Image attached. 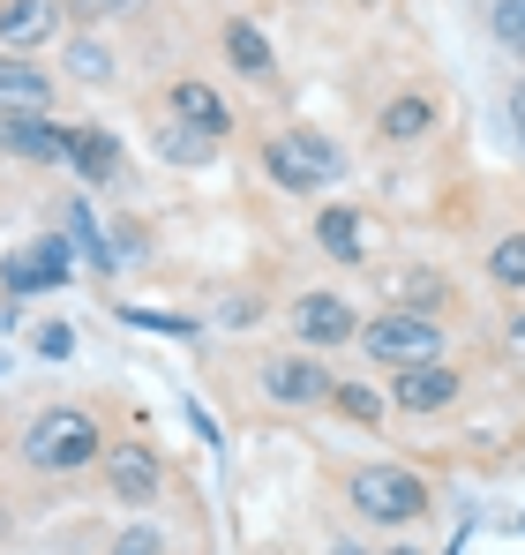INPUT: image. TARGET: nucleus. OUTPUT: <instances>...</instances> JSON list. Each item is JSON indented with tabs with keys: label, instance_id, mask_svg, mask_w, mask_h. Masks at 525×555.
<instances>
[{
	"label": "nucleus",
	"instance_id": "1",
	"mask_svg": "<svg viewBox=\"0 0 525 555\" xmlns=\"http://www.w3.org/2000/svg\"><path fill=\"white\" fill-rule=\"evenodd\" d=\"M23 465L30 473H84L90 459H105V428L90 405H46L30 428H23Z\"/></svg>",
	"mask_w": 525,
	"mask_h": 555
},
{
	"label": "nucleus",
	"instance_id": "2",
	"mask_svg": "<svg viewBox=\"0 0 525 555\" xmlns=\"http://www.w3.org/2000/svg\"><path fill=\"white\" fill-rule=\"evenodd\" d=\"M346 495L368 526H413L436 511V495L413 465H360V473H346Z\"/></svg>",
	"mask_w": 525,
	"mask_h": 555
},
{
	"label": "nucleus",
	"instance_id": "3",
	"mask_svg": "<svg viewBox=\"0 0 525 555\" xmlns=\"http://www.w3.org/2000/svg\"><path fill=\"white\" fill-rule=\"evenodd\" d=\"M353 346H360L375 369H421V361H443V323L421 315V308H383V315L360 323Z\"/></svg>",
	"mask_w": 525,
	"mask_h": 555
},
{
	"label": "nucleus",
	"instance_id": "4",
	"mask_svg": "<svg viewBox=\"0 0 525 555\" xmlns=\"http://www.w3.org/2000/svg\"><path fill=\"white\" fill-rule=\"evenodd\" d=\"M338 143L331 135H316V128H285V135H270L262 143V173L285 188V195H316L323 181H338Z\"/></svg>",
	"mask_w": 525,
	"mask_h": 555
},
{
	"label": "nucleus",
	"instance_id": "5",
	"mask_svg": "<svg viewBox=\"0 0 525 555\" xmlns=\"http://www.w3.org/2000/svg\"><path fill=\"white\" fill-rule=\"evenodd\" d=\"M256 390L270 398V405H331L338 375L323 369V353H262Z\"/></svg>",
	"mask_w": 525,
	"mask_h": 555
},
{
	"label": "nucleus",
	"instance_id": "6",
	"mask_svg": "<svg viewBox=\"0 0 525 555\" xmlns=\"http://www.w3.org/2000/svg\"><path fill=\"white\" fill-rule=\"evenodd\" d=\"M68 278H76V241H68V233H46V241H30V248L0 256V285H8V293H53V285H68Z\"/></svg>",
	"mask_w": 525,
	"mask_h": 555
},
{
	"label": "nucleus",
	"instance_id": "7",
	"mask_svg": "<svg viewBox=\"0 0 525 555\" xmlns=\"http://www.w3.org/2000/svg\"><path fill=\"white\" fill-rule=\"evenodd\" d=\"M285 323H293L300 353H331V346H353L360 338V315H353V300H338V293H300L285 308Z\"/></svg>",
	"mask_w": 525,
	"mask_h": 555
},
{
	"label": "nucleus",
	"instance_id": "8",
	"mask_svg": "<svg viewBox=\"0 0 525 555\" xmlns=\"http://www.w3.org/2000/svg\"><path fill=\"white\" fill-rule=\"evenodd\" d=\"M158 488H166V465H158V451H151L143 436H128V443H113V451H105V495H113V503L151 511V503H158Z\"/></svg>",
	"mask_w": 525,
	"mask_h": 555
},
{
	"label": "nucleus",
	"instance_id": "9",
	"mask_svg": "<svg viewBox=\"0 0 525 555\" xmlns=\"http://www.w3.org/2000/svg\"><path fill=\"white\" fill-rule=\"evenodd\" d=\"M316 248L338 256V263H375L383 256V225L368 210H353V203H323L316 210Z\"/></svg>",
	"mask_w": 525,
	"mask_h": 555
},
{
	"label": "nucleus",
	"instance_id": "10",
	"mask_svg": "<svg viewBox=\"0 0 525 555\" xmlns=\"http://www.w3.org/2000/svg\"><path fill=\"white\" fill-rule=\"evenodd\" d=\"M458 390H465V375L450 369V361H421V369H398L390 405L413 413V421H428V413H450V405H458Z\"/></svg>",
	"mask_w": 525,
	"mask_h": 555
},
{
	"label": "nucleus",
	"instance_id": "11",
	"mask_svg": "<svg viewBox=\"0 0 525 555\" xmlns=\"http://www.w3.org/2000/svg\"><path fill=\"white\" fill-rule=\"evenodd\" d=\"M61 166H76V173H84V188L120 181V135H113V128H98V120L61 128Z\"/></svg>",
	"mask_w": 525,
	"mask_h": 555
},
{
	"label": "nucleus",
	"instance_id": "12",
	"mask_svg": "<svg viewBox=\"0 0 525 555\" xmlns=\"http://www.w3.org/2000/svg\"><path fill=\"white\" fill-rule=\"evenodd\" d=\"M61 30V0H0V53H38Z\"/></svg>",
	"mask_w": 525,
	"mask_h": 555
},
{
	"label": "nucleus",
	"instance_id": "13",
	"mask_svg": "<svg viewBox=\"0 0 525 555\" xmlns=\"http://www.w3.org/2000/svg\"><path fill=\"white\" fill-rule=\"evenodd\" d=\"M0 158L23 166H61V128L46 113H0Z\"/></svg>",
	"mask_w": 525,
	"mask_h": 555
},
{
	"label": "nucleus",
	"instance_id": "14",
	"mask_svg": "<svg viewBox=\"0 0 525 555\" xmlns=\"http://www.w3.org/2000/svg\"><path fill=\"white\" fill-rule=\"evenodd\" d=\"M166 105H174V120L180 128H195V135H233V113H226V98L210 91V83H195V76H180L174 91H166Z\"/></svg>",
	"mask_w": 525,
	"mask_h": 555
},
{
	"label": "nucleus",
	"instance_id": "15",
	"mask_svg": "<svg viewBox=\"0 0 525 555\" xmlns=\"http://www.w3.org/2000/svg\"><path fill=\"white\" fill-rule=\"evenodd\" d=\"M53 105V76L30 53H0V113H46Z\"/></svg>",
	"mask_w": 525,
	"mask_h": 555
},
{
	"label": "nucleus",
	"instance_id": "16",
	"mask_svg": "<svg viewBox=\"0 0 525 555\" xmlns=\"http://www.w3.org/2000/svg\"><path fill=\"white\" fill-rule=\"evenodd\" d=\"M218 46H226V61H233L248 83H270V76H278V53H270V38H262L248 15H233V23L218 30Z\"/></svg>",
	"mask_w": 525,
	"mask_h": 555
},
{
	"label": "nucleus",
	"instance_id": "17",
	"mask_svg": "<svg viewBox=\"0 0 525 555\" xmlns=\"http://www.w3.org/2000/svg\"><path fill=\"white\" fill-rule=\"evenodd\" d=\"M375 128H383V143H421V135L436 128V98H413V91H406V98H390Z\"/></svg>",
	"mask_w": 525,
	"mask_h": 555
},
{
	"label": "nucleus",
	"instance_id": "18",
	"mask_svg": "<svg viewBox=\"0 0 525 555\" xmlns=\"http://www.w3.org/2000/svg\"><path fill=\"white\" fill-rule=\"evenodd\" d=\"M68 241L90 256V271H120V256H113V241L98 233V218H90V203L84 195H68Z\"/></svg>",
	"mask_w": 525,
	"mask_h": 555
},
{
	"label": "nucleus",
	"instance_id": "19",
	"mask_svg": "<svg viewBox=\"0 0 525 555\" xmlns=\"http://www.w3.org/2000/svg\"><path fill=\"white\" fill-rule=\"evenodd\" d=\"M488 278H496L503 293H518V285H525V233H503V241L488 248Z\"/></svg>",
	"mask_w": 525,
	"mask_h": 555
},
{
	"label": "nucleus",
	"instance_id": "20",
	"mask_svg": "<svg viewBox=\"0 0 525 555\" xmlns=\"http://www.w3.org/2000/svg\"><path fill=\"white\" fill-rule=\"evenodd\" d=\"M68 76H76V83H113V53H105L98 38H76V46H68Z\"/></svg>",
	"mask_w": 525,
	"mask_h": 555
},
{
	"label": "nucleus",
	"instance_id": "21",
	"mask_svg": "<svg viewBox=\"0 0 525 555\" xmlns=\"http://www.w3.org/2000/svg\"><path fill=\"white\" fill-rule=\"evenodd\" d=\"M120 323L158 331V338H195V331H203V323H188V315H166V308H120Z\"/></svg>",
	"mask_w": 525,
	"mask_h": 555
},
{
	"label": "nucleus",
	"instance_id": "22",
	"mask_svg": "<svg viewBox=\"0 0 525 555\" xmlns=\"http://www.w3.org/2000/svg\"><path fill=\"white\" fill-rule=\"evenodd\" d=\"M331 405H338L346 421H360V428H368V421H383V398H375V390H360V383H338V390H331Z\"/></svg>",
	"mask_w": 525,
	"mask_h": 555
},
{
	"label": "nucleus",
	"instance_id": "23",
	"mask_svg": "<svg viewBox=\"0 0 525 555\" xmlns=\"http://www.w3.org/2000/svg\"><path fill=\"white\" fill-rule=\"evenodd\" d=\"M174 166H203L210 158V135H195V128H166V143H158Z\"/></svg>",
	"mask_w": 525,
	"mask_h": 555
},
{
	"label": "nucleus",
	"instance_id": "24",
	"mask_svg": "<svg viewBox=\"0 0 525 555\" xmlns=\"http://www.w3.org/2000/svg\"><path fill=\"white\" fill-rule=\"evenodd\" d=\"M30 346H38L46 361H68V353H76V331H68V323H38V338H30Z\"/></svg>",
	"mask_w": 525,
	"mask_h": 555
},
{
	"label": "nucleus",
	"instance_id": "25",
	"mask_svg": "<svg viewBox=\"0 0 525 555\" xmlns=\"http://www.w3.org/2000/svg\"><path fill=\"white\" fill-rule=\"evenodd\" d=\"M136 0H61V15H84V23H113V15H128Z\"/></svg>",
	"mask_w": 525,
	"mask_h": 555
},
{
	"label": "nucleus",
	"instance_id": "26",
	"mask_svg": "<svg viewBox=\"0 0 525 555\" xmlns=\"http://www.w3.org/2000/svg\"><path fill=\"white\" fill-rule=\"evenodd\" d=\"M113 555H166V541H158L151 526H128V533L113 541Z\"/></svg>",
	"mask_w": 525,
	"mask_h": 555
},
{
	"label": "nucleus",
	"instance_id": "27",
	"mask_svg": "<svg viewBox=\"0 0 525 555\" xmlns=\"http://www.w3.org/2000/svg\"><path fill=\"white\" fill-rule=\"evenodd\" d=\"M496 30L503 38H525V0H496Z\"/></svg>",
	"mask_w": 525,
	"mask_h": 555
},
{
	"label": "nucleus",
	"instance_id": "28",
	"mask_svg": "<svg viewBox=\"0 0 525 555\" xmlns=\"http://www.w3.org/2000/svg\"><path fill=\"white\" fill-rule=\"evenodd\" d=\"M511 128H518V143H525V76L511 83Z\"/></svg>",
	"mask_w": 525,
	"mask_h": 555
},
{
	"label": "nucleus",
	"instance_id": "29",
	"mask_svg": "<svg viewBox=\"0 0 525 555\" xmlns=\"http://www.w3.org/2000/svg\"><path fill=\"white\" fill-rule=\"evenodd\" d=\"M331 555H375V548H360V541H331Z\"/></svg>",
	"mask_w": 525,
	"mask_h": 555
},
{
	"label": "nucleus",
	"instance_id": "30",
	"mask_svg": "<svg viewBox=\"0 0 525 555\" xmlns=\"http://www.w3.org/2000/svg\"><path fill=\"white\" fill-rule=\"evenodd\" d=\"M383 555H428V548H406V541H398V548H383Z\"/></svg>",
	"mask_w": 525,
	"mask_h": 555
}]
</instances>
